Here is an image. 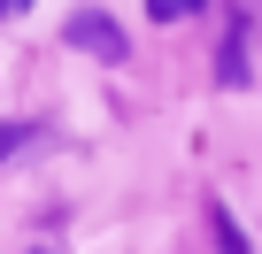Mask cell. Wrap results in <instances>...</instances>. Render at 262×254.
<instances>
[{
	"mask_svg": "<svg viewBox=\"0 0 262 254\" xmlns=\"http://www.w3.org/2000/svg\"><path fill=\"white\" fill-rule=\"evenodd\" d=\"M70 47H85V54H100V62H123V54H131L123 31H116V16H100V8H77V16H70Z\"/></svg>",
	"mask_w": 262,
	"mask_h": 254,
	"instance_id": "cell-1",
	"label": "cell"
},
{
	"mask_svg": "<svg viewBox=\"0 0 262 254\" xmlns=\"http://www.w3.org/2000/svg\"><path fill=\"white\" fill-rule=\"evenodd\" d=\"M224 85H247V24L224 39Z\"/></svg>",
	"mask_w": 262,
	"mask_h": 254,
	"instance_id": "cell-2",
	"label": "cell"
},
{
	"mask_svg": "<svg viewBox=\"0 0 262 254\" xmlns=\"http://www.w3.org/2000/svg\"><path fill=\"white\" fill-rule=\"evenodd\" d=\"M185 8H201V0H155V24H170V16H185Z\"/></svg>",
	"mask_w": 262,
	"mask_h": 254,
	"instance_id": "cell-3",
	"label": "cell"
},
{
	"mask_svg": "<svg viewBox=\"0 0 262 254\" xmlns=\"http://www.w3.org/2000/svg\"><path fill=\"white\" fill-rule=\"evenodd\" d=\"M0 8H8V24H16V16H24V8H31V0H0Z\"/></svg>",
	"mask_w": 262,
	"mask_h": 254,
	"instance_id": "cell-4",
	"label": "cell"
}]
</instances>
